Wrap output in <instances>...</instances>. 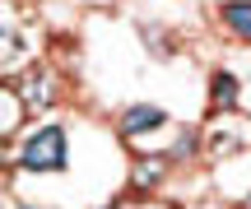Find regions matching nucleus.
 <instances>
[{
    "mask_svg": "<svg viewBox=\"0 0 251 209\" xmlns=\"http://www.w3.org/2000/svg\"><path fill=\"white\" fill-rule=\"evenodd\" d=\"M233 102H237V74L219 70L214 74V89H209V107H214V112H228Z\"/></svg>",
    "mask_w": 251,
    "mask_h": 209,
    "instance_id": "nucleus-4",
    "label": "nucleus"
},
{
    "mask_svg": "<svg viewBox=\"0 0 251 209\" xmlns=\"http://www.w3.org/2000/svg\"><path fill=\"white\" fill-rule=\"evenodd\" d=\"M247 209H251V195H247Z\"/></svg>",
    "mask_w": 251,
    "mask_h": 209,
    "instance_id": "nucleus-7",
    "label": "nucleus"
},
{
    "mask_svg": "<svg viewBox=\"0 0 251 209\" xmlns=\"http://www.w3.org/2000/svg\"><path fill=\"white\" fill-rule=\"evenodd\" d=\"M65 158H70V154H65V130H61V126H42V130L24 144L19 163H24L28 172H61Z\"/></svg>",
    "mask_w": 251,
    "mask_h": 209,
    "instance_id": "nucleus-1",
    "label": "nucleus"
},
{
    "mask_svg": "<svg viewBox=\"0 0 251 209\" xmlns=\"http://www.w3.org/2000/svg\"><path fill=\"white\" fill-rule=\"evenodd\" d=\"M219 14H224V23L233 28L242 42H251V0H228Z\"/></svg>",
    "mask_w": 251,
    "mask_h": 209,
    "instance_id": "nucleus-3",
    "label": "nucleus"
},
{
    "mask_svg": "<svg viewBox=\"0 0 251 209\" xmlns=\"http://www.w3.org/2000/svg\"><path fill=\"white\" fill-rule=\"evenodd\" d=\"M158 172H163V163H140V172H135V186H149V182H158Z\"/></svg>",
    "mask_w": 251,
    "mask_h": 209,
    "instance_id": "nucleus-6",
    "label": "nucleus"
},
{
    "mask_svg": "<svg viewBox=\"0 0 251 209\" xmlns=\"http://www.w3.org/2000/svg\"><path fill=\"white\" fill-rule=\"evenodd\" d=\"M163 121H168V112L163 107H149V102H140V107H130L121 116V135H140V130H158Z\"/></svg>",
    "mask_w": 251,
    "mask_h": 209,
    "instance_id": "nucleus-2",
    "label": "nucleus"
},
{
    "mask_svg": "<svg viewBox=\"0 0 251 209\" xmlns=\"http://www.w3.org/2000/svg\"><path fill=\"white\" fill-rule=\"evenodd\" d=\"M24 89H28V102H47V98H51V84L42 79V70H33V74H28V84H24Z\"/></svg>",
    "mask_w": 251,
    "mask_h": 209,
    "instance_id": "nucleus-5",
    "label": "nucleus"
}]
</instances>
